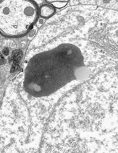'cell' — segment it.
I'll return each mask as SVG.
<instances>
[{
	"mask_svg": "<svg viewBox=\"0 0 118 153\" xmlns=\"http://www.w3.org/2000/svg\"><path fill=\"white\" fill-rule=\"evenodd\" d=\"M34 0H0V35L7 38L27 36L39 17Z\"/></svg>",
	"mask_w": 118,
	"mask_h": 153,
	"instance_id": "cell-2",
	"label": "cell"
},
{
	"mask_svg": "<svg viewBox=\"0 0 118 153\" xmlns=\"http://www.w3.org/2000/svg\"><path fill=\"white\" fill-rule=\"evenodd\" d=\"M37 31H38V27H36V25H35L34 26V27H32V28L31 29V30L29 31L28 33L27 34L28 38L29 39H32V38L36 36V33H37Z\"/></svg>",
	"mask_w": 118,
	"mask_h": 153,
	"instance_id": "cell-6",
	"label": "cell"
},
{
	"mask_svg": "<svg viewBox=\"0 0 118 153\" xmlns=\"http://www.w3.org/2000/svg\"><path fill=\"white\" fill-rule=\"evenodd\" d=\"M45 22H46V19L42 18V17H39V19H38V20H37V21H36L35 25H36V27H37L38 28H39V27H41V25H44V23Z\"/></svg>",
	"mask_w": 118,
	"mask_h": 153,
	"instance_id": "cell-8",
	"label": "cell"
},
{
	"mask_svg": "<svg viewBox=\"0 0 118 153\" xmlns=\"http://www.w3.org/2000/svg\"><path fill=\"white\" fill-rule=\"evenodd\" d=\"M96 4L102 8L115 9L117 7V0H96Z\"/></svg>",
	"mask_w": 118,
	"mask_h": 153,
	"instance_id": "cell-4",
	"label": "cell"
},
{
	"mask_svg": "<svg viewBox=\"0 0 118 153\" xmlns=\"http://www.w3.org/2000/svg\"><path fill=\"white\" fill-rule=\"evenodd\" d=\"M39 17L44 19H49L55 15L56 13V8L52 5L48 4V3H43L39 5Z\"/></svg>",
	"mask_w": 118,
	"mask_h": 153,
	"instance_id": "cell-3",
	"label": "cell"
},
{
	"mask_svg": "<svg viewBox=\"0 0 118 153\" xmlns=\"http://www.w3.org/2000/svg\"><path fill=\"white\" fill-rule=\"evenodd\" d=\"M80 4L83 5H96V0H78Z\"/></svg>",
	"mask_w": 118,
	"mask_h": 153,
	"instance_id": "cell-7",
	"label": "cell"
},
{
	"mask_svg": "<svg viewBox=\"0 0 118 153\" xmlns=\"http://www.w3.org/2000/svg\"><path fill=\"white\" fill-rule=\"evenodd\" d=\"M89 74L81 48L72 43H61L31 57L25 67L23 88L34 98H44Z\"/></svg>",
	"mask_w": 118,
	"mask_h": 153,
	"instance_id": "cell-1",
	"label": "cell"
},
{
	"mask_svg": "<svg viewBox=\"0 0 118 153\" xmlns=\"http://www.w3.org/2000/svg\"><path fill=\"white\" fill-rule=\"evenodd\" d=\"M34 1H35V2L36 3V4L39 6V5L43 4V2H44V0H34Z\"/></svg>",
	"mask_w": 118,
	"mask_h": 153,
	"instance_id": "cell-10",
	"label": "cell"
},
{
	"mask_svg": "<svg viewBox=\"0 0 118 153\" xmlns=\"http://www.w3.org/2000/svg\"><path fill=\"white\" fill-rule=\"evenodd\" d=\"M46 3L52 5L56 9L65 7L69 3V0H44Z\"/></svg>",
	"mask_w": 118,
	"mask_h": 153,
	"instance_id": "cell-5",
	"label": "cell"
},
{
	"mask_svg": "<svg viewBox=\"0 0 118 153\" xmlns=\"http://www.w3.org/2000/svg\"><path fill=\"white\" fill-rule=\"evenodd\" d=\"M69 3L71 6H74V5H78L79 4V1L78 0H69Z\"/></svg>",
	"mask_w": 118,
	"mask_h": 153,
	"instance_id": "cell-9",
	"label": "cell"
}]
</instances>
